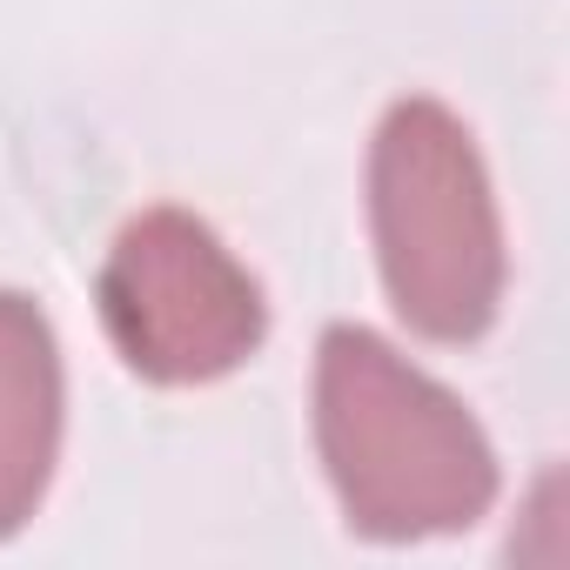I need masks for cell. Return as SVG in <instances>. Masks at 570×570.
Returning <instances> with one entry per match:
<instances>
[{"label": "cell", "mask_w": 570, "mask_h": 570, "mask_svg": "<svg viewBox=\"0 0 570 570\" xmlns=\"http://www.w3.org/2000/svg\"><path fill=\"white\" fill-rule=\"evenodd\" d=\"M95 303L115 356L161 390L222 383L268 336L262 282L188 208H141L135 222H121Z\"/></svg>", "instance_id": "cell-3"}, {"label": "cell", "mask_w": 570, "mask_h": 570, "mask_svg": "<svg viewBox=\"0 0 570 570\" xmlns=\"http://www.w3.org/2000/svg\"><path fill=\"white\" fill-rule=\"evenodd\" d=\"M68 423V376L55 323L35 296L0 289V543L21 537L48 503Z\"/></svg>", "instance_id": "cell-4"}, {"label": "cell", "mask_w": 570, "mask_h": 570, "mask_svg": "<svg viewBox=\"0 0 570 570\" xmlns=\"http://www.w3.org/2000/svg\"><path fill=\"white\" fill-rule=\"evenodd\" d=\"M316 456L370 543L456 537L490 517L503 483L463 396L363 323H330L316 343Z\"/></svg>", "instance_id": "cell-1"}, {"label": "cell", "mask_w": 570, "mask_h": 570, "mask_svg": "<svg viewBox=\"0 0 570 570\" xmlns=\"http://www.w3.org/2000/svg\"><path fill=\"white\" fill-rule=\"evenodd\" d=\"M370 242L390 309L423 343H483L503 316V215L476 135L430 95L383 108L370 135Z\"/></svg>", "instance_id": "cell-2"}]
</instances>
